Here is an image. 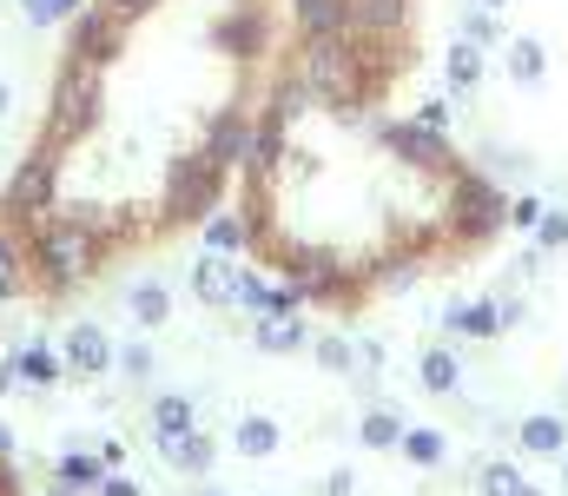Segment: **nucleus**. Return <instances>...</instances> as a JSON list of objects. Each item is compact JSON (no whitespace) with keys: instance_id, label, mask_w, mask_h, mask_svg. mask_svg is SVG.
Here are the masks:
<instances>
[{"instance_id":"obj_1","label":"nucleus","mask_w":568,"mask_h":496,"mask_svg":"<svg viewBox=\"0 0 568 496\" xmlns=\"http://www.w3.org/2000/svg\"><path fill=\"white\" fill-rule=\"evenodd\" d=\"M60 364H67V377H106L113 371V337L93 325V318H80V325L60 337Z\"/></svg>"},{"instance_id":"obj_2","label":"nucleus","mask_w":568,"mask_h":496,"mask_svg":"<svg viewBox=\"0 0 568 496\" xmlns=\"http://www.w3.org/2000/svg\"><path fill=\"white\" fill-rule=\"evenodd\" d=\"M232 285H239V259H225V252H205V259L192 265V292H199L205 305H232Z\"/></svg>"},{"instance_id":"obj_3","label":"nucleus","mask_w":568,"mask_h":496,"mask_svg":"<svg viewBox=\"0 0 568 496\" xmlns=\"http://www.w3.org/2000/svg\"><path fill=\"white\" fill-rule=\"evenodd\" d=\"M516 444H523L529 457H562L568 451V424L562 417H549V411H536V417L516 424Z\"/></svg>"},{"instance_id":"obj_4","label":"nucleus","mask_w":568,"mask_h":496,"mask_svg":"<svg viewBox=\"0 0 568 496\" xmlns=\"http://www.w3.org/2000/svg\"><path fill=\"white\" fill-rule=\"evenodd\" d=\"M199 232H205V252H225V259L252 252V232H245V212H239V205H232V212L219 205V212H212V219H205Z\"/></svg>"},{"instance_id":"obj_5","label":"nucleus","mask_w":568,"mask_h":496,"mask_svg":"<svg viewBox=\"0 0 568 496\" xmlns=\"http://www.w3.org/2000/svg\"><path fill=\"white\" fill-rule=\"evenodd\" d=\"M503 67H509V80H516V87H542L549 53H542V40H536V33H516V40H509V53H503Z\"/></svg>"},{"instance_id":"obj_6","label":"nucleus","mask_w":568,"mask_h":496,"mask_svg":"<svg viewBox=\"0 0 568 496\" xmlns=\"http://www.w3.org/2000/svg\"><path fill=\"white\" fill-rule=\"evenodd\" d=\"M284 431L272 424V417H239V431H232V451L239 457H252V464H265V457H278Z\"/></svg>"},{"instance_id":"obj_7","label":"nucleus","mask_w":568,"mask_h":496,"mask_svg":"<svg viewBox=\"0 0 568 496\" xmlns=\"http://www.w3.org/2000/svg\"><path fill=\"white\" fill-rule=\"evenodd\" d=\"M192 417H199V411H192V397H179V391H172V397H159V404H152V437H159V451H172V444L192 431Z\"/></svg>"},{"instance_id":"obj_8","label":"nucleus","mask_w":568,"mask_h":496,"mask_svg":"<svg viewBox=\"0 0 568 496\" xmlns=\"http://www.w3.org/2000/svg\"><path fill=\"white\" fill-rule=\"evenodd\" d=\"M443 73H449V93H476V80H483V47L449 40V47H443Z\"/></svg>"},{"instance_id":"obj_9","label":"nucleus","mask_w":568,"mask_h":496,"mask_svg":"<svg viewBox=\"0 0 568 496\" xmlns=\"http://www.w3.org/2000/svg\"><path fill=\"white\" fill-rule=\"evenodd\" d=\"M100 477H106V464H100V457H93V451H67V457H60V464H53V484H60V490H100Z\"/></svg>"},{"instance_id":"obj_10","label":"nucleus","mask_w":568,"mask_h":496,"mask_svg":"<svg viewBox=\"0 0 568 496\" xmlns=\"http://www.w3.org/2000/svg\"><path fill=\"white\" fill-rule=\"evenodd\" d=\"M165 464H172V470H185V477H205V470L219 464V444H212V437H199V431H185V437L165 451Z\"/></svg>"},{"instance_id":"obj_11","label":"nucleus","mask_w":568,"mask_h":496,"mask_svg":"<svg viewBox=\"0 0 568 496\" xmlns=\"http://www.w3.org/2000/svg\"><path fill=\"white\" fill-rule=\"evenodd\" d=\"M404 431H410V424H404L397 411H384V404H377V411H364V424H357L364 451H397V444H404Z\"/></svg>"},{"instance_id":"obj_12","label":"nucleus","mask_w":568,"mask_h":496,"mask_svg":"<svg viewBox=\"0 0 568 496\" xmlns=\"http://www.w3.org/2000/svg\"><path fill=\"white\" fill-rule=\"evenodd\" d=\"M126 312H133V318H140L145 331H152V325H165V318H172V292L145 279V285H133V292H126Z\"/></svg>"},{"instance_id":"obj_13","label":"nucleus","mask_w":568,"mask_h":496,"mask_svg":"<svg viewBox=\"0 0 568 496\" xmlns=\"http://www.w3.org/2000/svg\"><path fill=\"white\" fill-rule=\"evenodd\" d=\"M397 451H404L417 470H436V464L449 457V437H443V431H429V424H417V431H404V444H397Z\"/></svg>"},{"instance_id":"obj_14","label":"nucleus","mask_w":568,"mask_h":496,"mask_svg":"<svg viewBox=\"0 0 568 496\" xmlns=\"http://www.w3.org/2000/svg\"><path fill=\"white\" fill-rule=\"evenodd\" d=\"M252 337H258V351L284 357V351L304 344V318H265V312H258V331H252Z\"/></svg>"},{"instance_id":"obj_15","label":"nucleus","mask_w":568,"mask_h":496,"mask_svg":"<svg viewBox=\"0 0 568 496\" xmlns=\"http://www.w3.org/2000/svg\"><path fill=\"white\" fill-rule=\"evenodd\" d=\"M7 371H13V377H27V384H53V377H60L67 364H60V357H53L47 344H27V351H20V357L7 364Z\"/></svg>"},{"instance_id":"obj_16","label":"nucleus","mask_w":568,"mask_h":496,"mask_svg":"<svg viewBox=\"0 0 568 496\" xmlns=\"http://www.w3.org/2000/svg\"><path fill=\"white\" fill-rule=\"evenodd\" d=\"M456 377H463L456 351H443V344H436V351H424V391H436V397H443V391H456Z\"/></svg>"},{"instance_id":"obj_17","label":"nucleus","mask_w":568,"mask_h":496,"mask_svg":"<svg viewBox=\"0 0 568 496\" xmlns=\"http://www.w3.org/2000/svg\"><path fill=\"white\" fill-rule=\"evenodd\" d=\"M476 490H483V496H529V484H523V470H516V464H483Z\"/></svg>"},{"instance_id":"obj_18","label":"nucleus","mask_w":568,"mask_h":496,"mask_svg":"<svg viewBox=\"0 0 568 496\" xmlns=\"http://www.w3.org/2000/svg\"><path fill=\"white\" fill-rule=\"evenodd\" d=\"M317 364H324V371H337V377H351L364 357H357V344H344V337L331 331V337H317Z\"/></svg>"},{"instance_id":"obj_19","label":"nucleus","mask_w":568,"mask_h":496,"mask_svg":"<svg viewBox=\"0 0 568 496\" xmlns=\"http://www.w3.org/2000/svg\"><path fill=\"white\" fill-rule=\"evenodd\" d=\"M463 40H469V47H496V40H503V20H496L489 7H469V13H463Z\"/></svg>"},{"instance_id":"obj_20","label":"nucleus","mask_w":568,"mask_h":496,"mask_svg":"<svg viewBox=\"0 0 568 496\" xmlns=\"http://www.w3.org/2000/svg\"><path fill=\"white\" fill-rule=\"evenodd\" d=\"M536 245L542 252H568V212H542L536 219Z\"/></svg>"},{"instance_id":"obj_21","label":"nucleus","mask_w":568,"mask_h":496,"mask_svg":"<svg viewBox=\"0 0 568 496\" xmlns=\"http://www.w3.org/2000/svg\"><path fill=\"white\" fill-rule=\"evenodd\" d=\"M113 364H120V371H126L133 384H145V377H152V344H126V351H120Z\"/></svg>"},{"instance_id":"obj_22","label":"nucleus","mask_w":568,"mask_h":496,"mask_svg":"<svg viewBox=\"0 0 568 496\" xmlns=\"http://www.w3.org/2000/svg\"><path fill=\"white\" fill-rule=\"evenodd\" d=\"M93 496H140V484H133V477H120V470H106V477H100V490Z\"/></svg>"},{"instance_id":"obj_23","label":"nucleus","mask_w":568,"mask_h":496,"mask_svg":"<svg viewBox=\"0 0 568 496\" xmlns=\"http://www.w3.org/2000/svg\"><path fill=\"white\" fill-rule=\"evenodd\" d=\"M324 496H351V470H331V484H324Z\"/></svg>"},{"instance_id":"obj_24","label":"nucleus","mask_w":568,"mask_h":496,"mask_svg":"<svg viewBox=\"0 0 568 496\" xmlns=\"http://www.w3.org/2000/svg\"><path fill=\"white\" fill-rule=\"evenodd\" d=\"M0 457H13V437H7V424H0Z\"/></svg>"},{"instance_id":"obj_25","label":"nucleus","mask_w":568,"mask_h":496,"mask_svg":"<svg viewBox=\"0 0 568 496\" xmlns=\"http://www.w3.org/2000/svg\"><path fill=\"white\" fill-rule=\"evenodd\" d=\"M7 107H13V93H7V80H0V120H7Z\"/></svg>"},{"instance_id":"obj_26","label":"nucleus","mask_w":568,"mask_h":496,"mask_svg":"<svg viewBox=\"0 0 568 496\" xmlns=\"http://www.w3.org/2000/svg\"><path fill=\"white\" fill-rule=\"evenodd\" d=\"M476 7H489V13H503V7H509V0H476Z\"/></svg>"},{"instance_id":"obj_27","label":"nucleus","mask_w":568,"mask_h":496,"mask_svg":"<svg viewBox=\"0 0 568 496\" xmlns=\"http://www.w3.org/2000/svg\"><path fill=\"white\" fill-rule=\"evenodd\" d=\"M351 20H357V0H351Z\"/></svg>"},{"instance_id":"obj_28","label":"nucleus","mask_w":568,"mask_h":496,"mask_svg":"<svg viewBox=\"0 0 568 496\" xmlns=\"http://www.w3.org/2000/svg\"><path fill=\"white\" fill-rule=\"evenodd\" d=\"M205 496H225V490H205Z\"/></svg>"},{"instance_id":"obj_29","label":"nucleus","mask_w":568,"mask_h":496,"mask_svg":"<svg viewBox=\"0 0 568 496\" xmlns=\"http://www.w3.org/2000/svg\"><path fill=\"white\" fill-rule=\"evenodd\" d=\"M53 496H67V490H53Z\"/></svg>"}]
</instances>
